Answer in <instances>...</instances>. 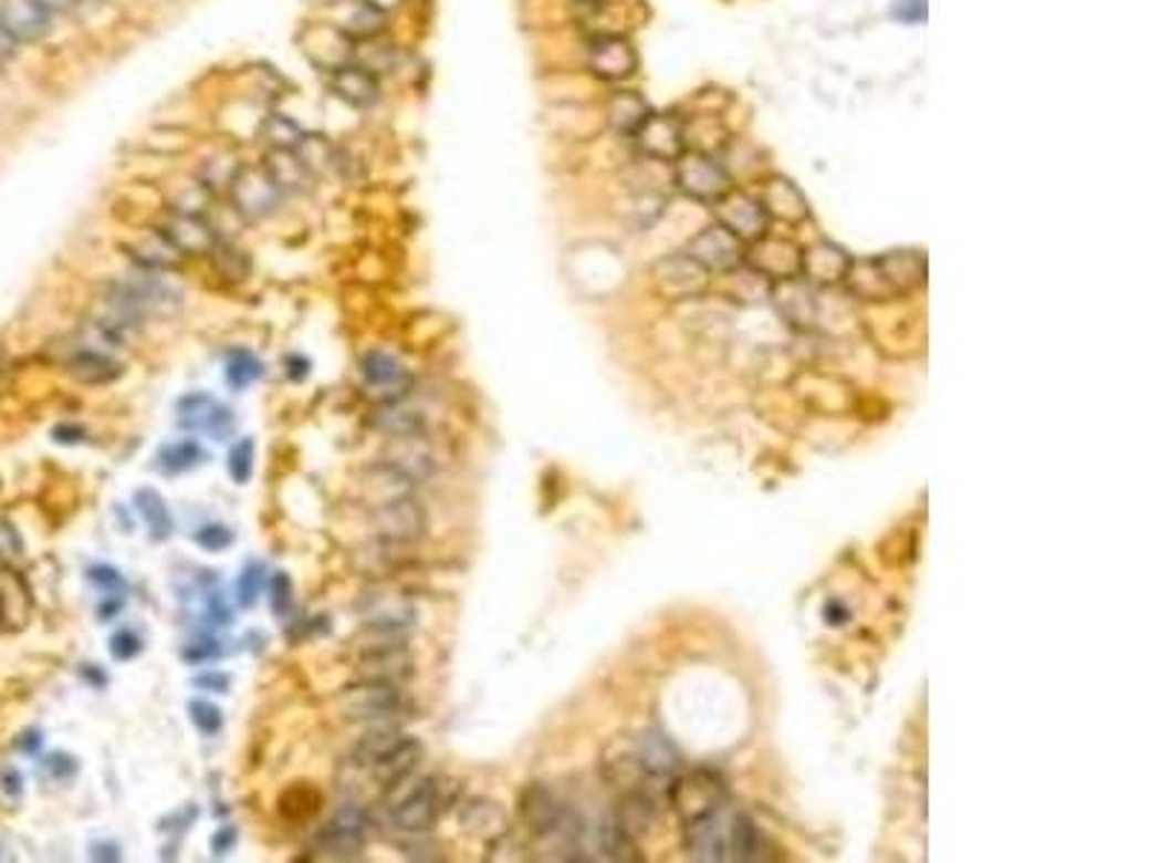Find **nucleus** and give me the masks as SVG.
Here are the masks:
<instances>
[{"label": "nucleus", "mask_w": 1150, "mask_h": 863, "mask_svg": "<svg viewBox=\"0 0 1150 863\" xmlns=\"http://www.w3.org/2000/svg\"><path fill=\"white\" fill-rule=\"evenodd\" d=\"M518 814L524 820V826L539 838H561L567 841L569 846H578L584 838V823L582 818L569 809V805L561 803L553 791L541 783H530L521 798H518Z\"/></svg>", "instance_id": "1"}, {"label": "nucleus", "mask_w": 1150, "mask_h": 863, "mask_svg": "<svg viewBox=\"0 0 1150 863\" xmlns=\"http://www.w3.org/2000/svg\"><path fill=\"white\" fill-rule=\"evenodd\" d=\"M846 277L848 282H855L857 294L869 300H886L923 282V262L912 253H891L869 262H851Z\"/></svg>", "instance_id": "2"}, {"label": "nucleus", "mask_w": 1150, "mask_h": 863, "mask_svg": "<svg viewBox=\"0 0 1150 863\" xmlns=\"http://www.w3.org/2000/svg\"><path fill=\"white\" fill-rule=\"evenodd\" d=\"M386 800L391 805V823L400 832L420 834L435 826L440 814V789L435 780H415V774L406 777L402 783L386 789Z\"/></svg>", "instance_id": "3"}, {"label": "nucleus", "mask_w": 1150, "mask_h": 863, "mask_svg": "<svg viewBox=\"0 0 1150 863\" xmlns=\"http://www.w3.org/2000/svg\"><path fill=\"white\" fill-rule=\"evenodd\" d=\"M406 708L402 690L395 683H372L359 679L357 685L343 690L339 711L352 722H388Z\"/></svg>", "instance_id": "4"}, {"label": "nucleus", "mask_w": 1150, "mask_h": 863, "mask_svg": "<svg viewBox=\"0 0 1150 863\" xmlns=\"http://www.w3.org/2000/svg\"><path fill=\"white\" fill-rule=\"evenodd\" d=\"M228 190L233 208H237L244 219L271 216L273 210L280 208L282 199H285V194H282L280 187H276V181L271 179V173L265 170V165L239 167Z\"/></svg>", "instance_id": "5"}, {"label": "nucleus", "mask_w": 1150, "mask_h": 863, "mask_svg": "<svg viewBox=\"0 0 1150 863\" xmlns=\"http://www.w3.org/2000/svg\"><path fill=\"white\" fill-rule=\"evenodd\" d=\"M372 527L377 539L388 544H415L417 539H424L426 512L415 496H400L395 501L372 507Z\"/></svg>", "instance_id": "6"}, {"label": "nucleus", "mask_w": 1150, "mask_h": 863, "mask_svg": "<svg viewBox=\"0 0 1150 863\" xmlns=\"http://www.w3.org/2000/svg\"><path fill=\"white\" fill-rule=\"evenodd\" d=\"M377 633L383 642L366 647L357 659L359 679H372V683H400L402 676L411 674V656L406 645L400 642V633Z\"/></svg>", "instance_id": "7"}, {"label": "nucleus", "mask_w": 1150, "mask_h": 863, "mask_svg": "<svg viewBox=\"0 0 1150 863\" xmlns=\"http://www.w3.org/2000/svg\"><path fill=\"white\" fill-rule=\"evenodd\" d=\"M676 185L699 201L725 199L728 190H731V179L725 176V170L702 153H690V156L679 158Z\"/></svg>", "instance_id": "8"}, {"label": "nucleus", "mask_w": 1150, "mask_h": 863, "mask_svg": "<svg viewBox=\"0 0 1150 863\" xmlns=\"http://www.w3.org/2000/svg\"><path fill=\"white\" fill-rule=\"evenodd\" d=\"M359 372L366 381L368 395L383 403L402 401L411 388L409 368L402 366L400 360L386 352H368L359 360Z\"/></svg>", "instance_id": "9"}, {"label": "nucleus", "mask_w": 1150, "mask_h": 863, "mask_svg": "<svg viewBox=\"0 0 1150 863\" xmlns=\"http://www.w3.org/2000/svg\"><path fill=\"white\" fill-rule=\"evenodd\" d=\"M368 832V814L363 805L345 803L331 818L328 826L320 832L316 843L328 852L331 857H357Z\"/></svg>", "instance_id": "10"}, {"label": "nucleus", "mask_w": 1150, "mask_h": 863, "mask_svg": "<svg viewBox=\"0 0 1150 863\" xmlns=\"http://www.w3.org/2000/svg\"><path fill=\"white\" fill-rule=\"evenodd\" d=\"M670 800L673 805L682 812L684 823L693 818H702V814L713 812L719 805H725V789L719 783L713 774H704V771H693L690 777H682L670 786Z\"/></svg>", "instance_id": "11"}, {"label": "nucleus", "mask_w": 1150, "mask_h": 863, "mask_svg": "<svg viewBox=\"0 0 1150 863\" xmlns=\"http://www.w3.org/2000/svg\"><path fill=\"white\" fill-rule=\"evenodd\" d=\"M654 280L665 297L684 300V297L702 294L704 285H708V268L699 266L690 253H676V257H665L656 262Z\"/></svg>", "instance_id": "12"}, {"label": "nucleus", "mask_w": 1150, "mask_h": 863, "mask_svg": "<svg viewBox=\"0 0 1150 863\" xmlns=\"http://www.w3.org/2000/svg\"><path fill=\"white\" fill-rule=\"evenodd\" d=\"M688 253L708 271H731L742 262V239L725 225H711L697 239H690Z\"/></svg>", "instance_id": "13"}, {"label": "nucleus", "mask_w": 1150, "mask_h": 863, "mask_svg": "<svg viewBox=\"0 0 1150 863\" xmlns=\"http://www.w3.org/2000/svg\"><path fill=\"white\" fill-rule=\"evenodd\" d=\"M176 420H179L181 429L190 432H208L213 438L222 440L224 435H230L233 429V415L230 409H224L222 403L213 401L205 392H194V395H185L176 403Z\"/></svg>", "instance_id": "14"}, {"label": "nucleus", "mask_w": 1150, "mask_h": 863, "mask_svg": "<svg viewBox=\"0 0 1150 863\" xmlns=\"http://www.w3.org/2000/svg\"><path fill=\"white\" fill-rule=\"evenodd\" d=\"M52 14L38 0H0V27L18 43H35L50 32Z\"/></svg>", "instance_id": "15"}, {"label": "nucleus", "mask_w": 1150, "mask_h": 863, "mask_svg": "<svg viewBox=\"0 0 1150 863\" xmlns=\"http://www.w3.org/2000/svg\"><path fill=\"white\" fill-rule=\"evenodd\" d=\"M589 70L602 81H621L636 70V52L618 35H604L589 46Z\"/></svg>", "instance_id": "16"}, {"label": "nucleus", "mask_w": 1150, "mask_h": 863, "mask_svg": "<svg viewBox=\"0 0 1150 863\" xmlns=\"http://www.w3.org/2000/svg\"><path fill=\"white\" fill-rule=\"evenodd\" d=\"M719 225H725L740 239H760L769 228V214L760 199L748 196H725L719 199Z\"/></svg>", "instance_id": "17"}, {"label": "nucleus", "mask_w": 1150, "mask_h": 863, "mask_svg": "<svg viewBox=\"0 0 1150 863\" xmlns=\"http://www.w3.org/2000/svg\"><path fill=\"white\" fill-rule=\"evenodd\" d=\"M161 233H165V237L170 239V242L176 245L181 253H185V257H194V253H210L213 251V245L219 242L213 233V228H210L201 216L181 214V210H172L170 219L161 225Z\"/></svg>", "instance_id": "18"}, {"label": "nucleus", "mask_w": 1150, "mask_h": 863, "mask_svg": "<svg viewBox=\"0 0 1150 863\" xmlns=\"http://www.w3.org/2000/svg\"><path fill=\"white\" fill-rule=\"evenodd\" d=\"M383 460L400 469L402 475H409L411 481H424V478L435 472V455H431V446L424 435L391 438Z\"/></svg>", "instance_id": "19"}, {"label": "nucleus", "mask_w": 1150, "mask_h": 863, "mask_svg": "<svg viewBox=\"0 0 1150 863\" xmlns=\"http://www.w3.org/2000/svg\"><path fill=\"white\" fill-rule=\"evenodd\" d=\"M331 90L352 107H372L380 98V81L366 64H345L331 75Z\"/></svg>", "instance_id": "20"}, {"label": "nucleus", "mask_w": 1150, "mask_h": 863, "mask_svg": "<svg viewBox=\"0 0 1150 863\" xmlns=\"http://www.w3.org/2000/svg\"><path fill=\"white\" fill-rule=\"evenodd\" d=\"M359 489H363V498L368 501V507H380V503L395 501V498L400 496H411L415 481H411L409 475H402L397 467L380 460V464H374V467H368L366 472H363Z\"/></svg>", "instance_id": "21"}, {"label": "nucleus", "mask_w": 1150, "mask_h": 863, "mask_svg": "<svg viewBox=\"0 0 1150 863\" xmlns=\"http://www.w3.org/2000/svg\"><path fill=\"white\" fill-rule=\"evenodd\" d=\"M636 138H639V147L645 150V156L656 158V162H673V158L682 156V129L676 127V122H670V118L647 115V122L641 124Z\"/></svg>", "instance_id": "22"}, {"label": "nucleus", "mask_w": 1150, "mask_h": 863, "mask_svg": "<svg viewBox=\"0 0 1150 863\" xmlns=\"http://www.w3.org/2000/svg\"><path fill=\"white\" fill-rule=\"evenodd\" d=\"M799 259H803V253L791 242H783V239H762V242H756L754 253L748 257V262H751L754 271L762 273V277H771V280H791L794 273H799Z\"/></svg>", "instance_id": "23"}, {"label": "nucleus", "mask_w": 1150, "mask_h": 863, "mask_svg": "<svg viewBox=\"0 0 1150 863\" xmlns=\"http://www.w3.org/2000/svg\"><path fill=\"white\" fill-rule=\"evenodd\" d=\"M848 266H851L848 253L840 251L837 245L828 242L814 245V248H808V251L803 253V259H799V271H803L808 280L823 282V285L840 282L843 277H846Z\"/></svg>", "instance_id": "24"}, {"label": "nucleus", "mask_w": 1150, "mask_h": 863, "mask_svg": "<svg viewBox=\"0 0 1150 863\" xmlns=\"http://www.w3.org/2000/svg\"><path fill=\"white\" fill-rule=\"evenodd\" d=\"M420 760H424V746H420L417 740H409V737H406V740H402L400 746L391 751V755L383 757L377 766H372V774H374V780L383 786V791H386V789H391V786L402 783L406 777L415 774V769L420 766Z\"/></svg>", "instance_id": "25"}, {"label": "nucleus", "mask_w": 1150, "mask_h": 863, "mask_svg": "<svg viewBox=\"0 0 1150 863\" xmlns=\"http://www.w3.org/2000/svg\"><path fill=\"white\" fill-rule=\"evenodd\" d=\"M66 372H70L72 381L84 383V386H107V383L122 377V366L98 349H79L75 357L66 363Z\"/></svg>", "instance_id": "26"}, {"label": "nucleus", "mask_w": 1150, "mask_h": 863, "mask_svg": "<svg viewBox=\"0 0 1150 863\" xmlns=\"http://www.w3.org/2000/svg\"><path fill=\"white\" fill-rule=\"evenodd\" d=\"M262 165H265V170L271 173V179L276 181V187H280L285 196L309 190L311 179H314L309 167L302 165V158L296 156L294 150H268Z\"/></svg>", "instance_id": "27"}, {"label": "nucleus", "mask_w": 1150, "mask_h": 863, "mask_svg": "<svg viewBox=\"0 0 1150 863\" xmlns=\"http://www.w3.org/2000/svg\"><path fill=\"white\" fill-rule=\"evenodd\" d=\"M127 253L136 259L144 271H170V268L179 266V259L185 257L161 230H156L150 237H144L138 239V242L129 245Z\"/></svg>", "instance_id": "28"}, {"label": "nucleus", "mask_w": 1150, "mask_h": 863, "mask_svg": "<svg viewBox=\"0 0 1150 863\" xmlns=\"http://www.w3.org/2000/svg\"><path fill=\"white\" fill-rule=\"evenodd\" d=\"M383 27H386V12L372 0H352L339 18V29L354 41H372L374 35H380Z\"/></svg>", "instance_id": "29"}, {"label": "nucleus", "mask_w": 1150, "mask_h": 863, "mask_svg": "<svg viewBox=\"0 0 1150 863\" xmlns=\"http://www.w3.org/2000/svg\"><path fill=\"white\" fill-rule=\"evenodd\" d=\"M460 826H463L467 834L492 841V838H501V834L506 832V818H503L501 809H498L495 803H489V800H469V803L460 809Z\"/></svg>", "instance_id": "30"}, {"label": "nucleus", "mask_w": 1150, "mask_h": 863, "mask_svg": "<svg viewBox=\"0 0 1150 863\" xmlns=\"http://www.w3.org/2000/svg\"><path fill=\"white\" fill-rule=\"evenodd\" d=\"M402 740H406V737H402L400 728H395V726L374 728V731H368L366 737H359L357 746H354V751H352L354 766L372 769V766H377L383 757L391 755V751H395Z\"/></svg>", "instance_id": "31"}, {"label": "nucleus", "mask_w": 1150, "mask_h": 863, "mask_svg": "<svg viewBox=\"0 0 1150 863\" xmlns=\"http://www.w3.org/2000/svg\"><path fill=\"white\" fill-rule=\"evenodd\" d=\"M374 426L380 432H386L388 438H402V435H424L426 424L420 412L409 409V406H400V401L395 403H383V409L374 417Z\"/></svg>", "instance_id": "32"}, {"label": "nucleus", "mask_w": 1150, "mask_h": 863, "mask_svg": "<svg viewBox=\"0 0 1150 863\" xmlns=\"http://www.w3.org/2000/svg\"><path fill=\"white\" fill-rule=\"evenodd\" d=\"M762 208H765V214L783 216V219H788V222H799V219L808 214V208H805V199L799 196L797 187L788 185V181H780V179L771 181V185L765 187Z\"/></svg>", "instance_id": "33"}, {"label": "nucleus", "mask_w": 1150, "mask_h": 863, "mask_svg": "<svg viewBox=\"0 0 1150 863\" xmlns=\"http://www.w3.org/2000/svg\"><path fill=\"white\" fill-rule=\"evenodd\" d=\"M136 510L144 518V524L150 527V536L156 541L170 539L172 532V516L167 510L165 498L158 496L153 487H142L136 492Z\"/></svg>", "instance_id": "34"}, {"label": "nucleus", "mask_w": 1150, "mask_h": 863, "mask_svg": "<svg viewBox=\"0 0 1150 863\" xmlns=\"http://www.w3.org/2000/svg\"><path fill=\"white\" fill-rule=\"evenodd\" d=\"M776 305H780V314H785L791 320V323H797V325H808L814 320V300H812V291L808 288L799 285L794 277L791 280H783V288L776 291Z\"/></svg>", "instance_id": "35"}, {"label": "nucleus", "mask_w": 1150, "mask_h": 863, "mask_svg": "<svg viewBox=\"0 0 1150 863\" xmlns=\"http://www.w3.org/2000/svg\"><path fill=\"white\" fill-rule=\"evenodd\" d=\"M647 115H650L647 113V104L639 98V95H632V93L616 95L610 104L613 127H616L618 133H625V136H636L641 124L647 122Z\"/></svg>", "instance_id": "36"}, {"label": "nucleus", "mask_w": 1150, "mask_h": 863, "mask_svg": "<svg viewBox=\"0 0 1150 863\" xmlns=\"http://www.w3.org/2000/svg\"><path fill=\"white\" fill-rule=\"evenodd\" d=\"M205 458H208L205 449H201L194 438H185V440H176V444L161 446V453H158V467L165 469V472H187V469L199 467Z\"/></svg>", "instance_id": "37"}, {"label": "nucleus", "mask_w": 1150, "mask_h": 863, "mask_svg": "<svg viewBox=\"0 0 1150 863\" xmlns=\"http://www.w3.org/2000/svg\"><path fill=\"white\" fill-rule=\"evenodd\" d=\"M224 377H228L230 388L242 392V388L253 386V383L262 377V363H259L257 354L248 352V349H233V352H228Z\"/></svg>", "instance_id": "38"}, {"label": "nucleus", "mask_w": 1150, "mask_h": 863, "mask_svg": "<svg viewBox=\"0 0 1150 863\" xmlns=\"http://www.w3.org/2000/svg\"><path fill=\"white\" fill-rule=\"evenodd\" d=\"M262 136L271 144V150H294L305 136V129L288 115H268L265 124H262Z\"/></svg>", "instance_id": "39"}, {"label": "nucleus", "mask_w": 1150, "mask_h": 863, "mask_svg": "<svg viewBox=\"0 0 1150 863\" xmlns=\"http://www.w3.org/2000/svg\"><path fill=\"white\" fill-rule=\"evenodd\" d=\"M294 153L302 158V165L309 167L311 176H316V173H323L325 167L334 165V158H337V156H334V147H331L328 138L309 136V133L302 136V142L296 144Z\"/></svg>", "instance_id": "40"}, {"label": "nucleus", "mask_w": 1150, "mask_h": 863, "mask_svg": "<svg viewBox=\"0 0 1150 863\" xmlns=\"http://www.w3.org/2000/svg\"><path fill=\"white\" fill-rule=\"evenodd\" d=\"M228 469H230V478H233L237 484L251 481V475H253V440L251 438L239 440V444L230 449Z\"/></svg>", "instance_id": "41"}, {"label": "nucleus", "mask_w": 1150, "mask_h": 863, "mask_svg": "<svg viewBox=\"0 0 1150 863\" xmlns=\"http://www.w3.org/2000/svg\"><path fill=\"white\" fill-rule=\"evenodd\" d=\"M190 719H194V726L205 737H216V734L222 731V711L213 703H208V699H194L190 703Z\"/></svg>", "instance_id": "42"}, {"label": "nucleus", "mask_w": 1150, "mask_h": 863, "mask_svg": "<svg viewBox=\"0 0 1150 863\" xmlns=\"http://www.w3.org/2000/svg\"><path fill=\"white\" fill-rule=\"evenodd\" d=\"M291 596H294V590H291V579L285 573H276L268 579V599H271V611L276 616L291 611Z\"/></svg>", "instance_id": "43"}, {"label": "nucleus", "mask_w": 1150, "mask_h": 863, "mask_svg": "<svg viewBox=\"0 0 1150 863\" xmlns=\"http://www.w3.org/2000/svg\"><path fill=\"white\" fill-rule=\"evenodd\" d=\"M265 584V575H262V568L259 564H251L248 570H242V579H239L237 584V599L242 607H251L253 602H257L259 596V588Z\"/></svg>", "instance_id": "44"}, {"label": "nucleus", "mask_w": 1150, "mask_h": 863, "mask_svg": "<svg viewBox=\"0 0 1150 863\" xmlns=\"http://www.w3.org/2000/svg\"><path fill=\"white\" fill-rule=\"evenodd\" d=\"M194 539H196V544L205 547L208 553H219V550H224V547L233 544V532H230L224 524H208V527H201Z\"/></svg>", "instance_id": "45"}, {"label": "nucleus", "mask_w": 1150, "mask_h": 863, "mask_svg": "<svg viewBox=\"0 0 1150 863\" xmlns=\"http://www.w3.org/2000/svg\"><path fill=\"white\" fill-rule=\"evenodd\" d=\"M142 647H144L142 640H138L133 631H118L113 640H109V651H113L115 659H122V662L136 659V656L142 654Z\"/></svg>", "instance_id": "46"}, {"label": "nucleus", "mask_w": 1150, "mask_h": 863, "mask_svg": "<svg viewBox=\"0 0 1150 863\" xmlns=\"http://www.w3.org/2000/svg\"><path fill=\"white\" fill-rule=\"evenodd\" d=\"M23 550L21 536L14 532V527L9 521L0 518V559H18Z\"/></svg>", "instance_id": "47"}, {"label": "nucleus", "mask_w": 1150, "mask_h": 863, "mask_svg": "<svg viewBox=\"0 0 1150 863\" xmlns=\"http://www.w3.org/2000/svg\"><path fill=\"white\" fill-rule=\"evenodd\" d=\"M895 14L898 18H903L906 23H918L927 18V7H923V0H898V7H895Z\"/></svg>", "instance_id": "48"}, {"label": "nucleus", "mask_w": 1150, "mask_h": 863, "mask_svg": "<svg viewBox=\"0 0 1150 863\" xmlns=\"http://www.w3.org/2000/svg\"><path fill=\"white\" fill-rule=\"evenodd\" d=\"M50 769H52V774H58V777H70V774H75L79 762L66 755H55V757H50Z\"/></svg>", "instance_id": "49"}, {"label": "nucleus", "mask_w": 1150, "mask_h": 863, "mask_svg": "<svg viewBox=\"0 0 1150 863\" xmlns=\"http://www.w3.org/2000/svg\"><path fill=\"white\" fill-rule=\"evenodd\" d=\"M14 52H18V41H14L12 35H9L7 29L0 27V66L9 64L14 58Z\"/></svg>", "instance_id": "50"}, {"label": "nucleus", "mask_w": 1150, "mask_h": 863, "mask_svg": "<svg viewBox=\"0 0 1150 863\" xmlns=\"http://www.w3.org/2000/svg\"><path fill=\"white\" fill-rule=\"evenodd\" d=\"M43 9L50 14H58V12H70V9H75L81 3V0H38Z\"/></svg>", "instance_id": "51"}, {"label": "nucleus", "mask_w": 1150, "mask_h": 863, "mask_svg": "<svg viewBox=\"0 0 1150 863\" xmlns=\"http://www.w3.org/2000/svg\"><path fill=\"white\" fill-rule=\"evenodd\" d=\"M233 841H237V834H233V829H224V832H219L213 838V852L216 855H224L230 846H233Z\"/></svg>", "instance_id": "52"}, {"label": "nucleus", "mask_w": 1150, "mask_h": 863, "mask_svg": "<svg viewBox=\"0 0 1150 863\" xmlns=\"http://www.w3.org/2000/svg\"><path fill=\"white\" fill-rule=\"evenodd\" d=\"M81 438H84V429H79V426H58L55 429V440H64V444H75Z\"/></svg>", "instance_id": "53"}, {"label": "nucleus", "mask_w": 1150, "mask_h": 863, "mask_svg": "<svg viewBox=\"0 0 1150 863\" xmlns=\"http://www.w3.org/2000/svg\"><path fill=\"white\" fill-rule=\"evenodd\" d=\"M196 685H199V688L224 690V688H228V679H224V676H199V679H196Z\"/></svg>", "instance_id": "54"}]
</instances>
